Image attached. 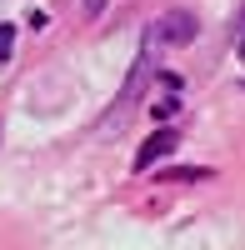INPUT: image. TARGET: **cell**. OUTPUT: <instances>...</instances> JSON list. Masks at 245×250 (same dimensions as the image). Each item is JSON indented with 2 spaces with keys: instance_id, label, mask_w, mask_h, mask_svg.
Returning <instances> with one entry per match:
<instances>
[{
  "instance_id": "6da1fadb",
  "label": "cell",
  "mask_w": 245,
  "mask_h": 250,
  "mask_svg": "<svg viewBox=\"0 0 245 250\" xmlns=\"http://www.w3.org/2000/svg\"><path fill=\"white\" fill-rule=\"evenodd\" d=\"M160 40H165V45H190L195 40V15L190 10H165L150 25V45H160Z\"/></svg>"
},
{
  "instance_id": "3957f363",
  "label": "cell",
  "mask_w": 245,
  "mask_h": 250,
  "mask_svg": "<svg viewBox=\"0 0 245 250\" xmlns=\"http://www.w3.org/2000/svg\"><path fill=\"white\" fill-rule=\"evenodd\" d=\"M15 50V25H0V60H10Z\"/></svg>"
},
{
  "instance_id": "8992f818",
  "label": "cell",
  "mask_w": 245,
  "mask_h": 250,
  "mask_svg": "<svg viewBox=\"0 0 245 250\" xmlns=\"http://www.w3.org/2000/svg\"><path fill=\"white\" fill-rule=\"evenodd\" d=\"M100 10H105V0H85V15H90V20H95Z\"/></svg>"
},
{
  "instance_id": "5b68a950",
  "label": "cell",
  "mask_w": 245,
  "mask_h": 250,
  "mask_svg": "<svg viewBox=\"0 0 245 250\" xmlns=\"http://www.w3.org/2000/svg\"><path fill=\"white\" fill-rule=\"evenodd\" d=\"M235 55L245 60V10H240V35H235Z\"/></svg>"
},
{
  "instance_id": "277c9868",
  "label": "cell",
  "mask_w": 245,
  "mask_h": 250,
  "mask_svg": "<svg viewBox=\"0 0 245 250\" xmlns=\"http://www.w3.org/2000/svg\"><path fill=\"white\" fill-rule=\"evenodd\" d=\"M165 180H205V170H165Z\"/></svg>"
},
{
  "instance_id": "7a4b0ae2",
  "label": "cell",
  "mask_w": 245,
  "mask_h": 250,
  "mask_svg": "<svg viewBox=\"0 0 245 250\" xmlns=\"http://www.w3.org/2000/svg\"><path fill=\"white\" fill-rule=\"evenodd\" d=\"M175 150V130H160V135H150L145 145H140V155H135V165L140 170H150V165L160 160V155H170Z\"/></svg>"
}]
</instances>
